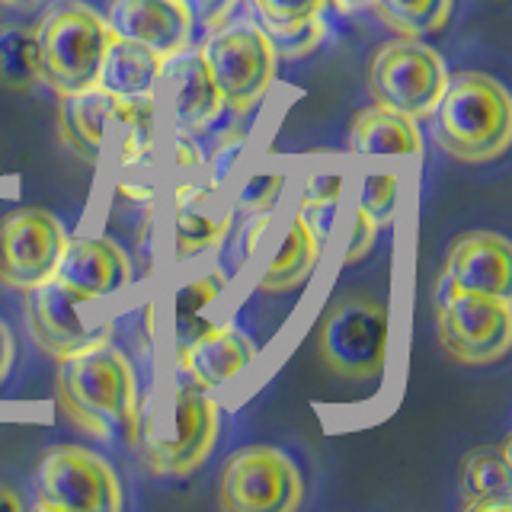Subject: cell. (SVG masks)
I'll return each instance as SVG.
<instances>
[{
    "instance_id": "obj_1",
    "label": "cell",
    "mask_w": 512,
    "mask_h": 512,
    "mask_svg": "<svg viewBox=\"0 0 512 512\" xmlns=\"http://www.w3.org/2000/svg\"><path fill=\"white\" fill-rule=\"evenodd\" d=\"M58 362L55 397L71 426L106 445H135L141 429L138 375L125 352L100 343Z\"/></svg>"
},
{
    "instance_id": "obj_2",
    "label": "cell",
    "mask_w": 512,
    "mask_h": 512,
    "mask_svg": "<svg viewBox=\"0 0 512 512\" xmlns=\"http://www.w3.org/2000/svg\"><path fill=\"white\" fill-rule=\"evenodd\" d=\"M432 116L442 151L461 164H487L503 157L512 141V100L490 74H448Z\"/></svg>"
},
{
    "instance_id": "obj_3",
    "label": "cell",
    "mask_w": 512,
    "mask_h": 512,
    "mask_svg": "<svg viewBox=\"0 0 512 512\" xmlns=\"http://www.w3.org/2000/svg\"><path fill=\"white\" fill-rule=\"evenodd\" d=\"M144 464L160 477H186L212 455L218 442V404L199 384L176 381L151 423L138 429Z\"/></svg>"
},
{
    "instance_id": "obj_4",
    "label": "cell",
    "mask_w": 512,
    "mask_h": 512,
    "mask_svg": "<svg viewBox=\"0 0 512 512\" xmlns=\"http://www.w3.org/2000/svg\"><path fill=\"white\" fill-rule=\"evenodd\" d=\"M36 39L42 80L58 96L96 87L112 32L93 7H87L84 0H61L42 16Z\"/></svg>"
},
{
    "instance_id": "obj_5",
    "label": "cell",
    "mask_w": 512,
    "mask_h": 512,
    "mask_svg": "<svg viewBox=\"0 0 512 512\" xmlns=\"http://www.w3.org/2000/svg\"><path fill=\"white\" fill-rule=\"evenodd\" d=\"M320 356L346 381L378 378L388 365L391 317L388 308L365 295H343L320 320Z\"/></svg>"
},
{
    "instance_id": "obj_6",
    "label": "cell",
    "mask_w": 512,
    "mask_h": 512,
    "mask_svg": "<svg viewBox=\"0 0 512 512\" xmlns=\"http://www.w3.org/2000/svg\"><path fill=\"white\" fill-rule=\"evenodd\" d=\"M199 52L221 90L224 109L247 116L263 103L266 90L272 87V77H276L279 58L260 26L221 23L218 29H212V36Z\"/></svg>"
},
{
    "instance_id": "obj_7",
    "label": "cell",
    "mask_w": 512,
    "mask_h": 512,
    "mask_svg": "<svg viewBox=\"0 0 512 512\" xmlns=\"http://www.w3.org/2000/svg\"><path fill=\"white\" fill-rule=\"evenodd\" d=\"M125 503L112 464L84 445H55L39 458L36 506L45 512H119Z\"/></svg>"
},
{
    "instance_id": "obj_8",
    "label": "cell",
    "mask_w": 512,
    "mask_h": 512,
    "mask_svg": "<svg viewBox=\"0 0 512 512\" xmlns=\"http://www.w3.org/2000/svg\"><path fill=\"white\" fill-rule=\"evenodd\" d=\"M448 68L436 48L420 39L400 36L375 48L368 64V87L378 106L404 112L410 119H426L445 90Z\"/></svg>"
},
{
    "instance_id": "obj_9",
    "label": "cell",
    "mask_w": 512,
    "mask_h": 512,
    "mask_svg": "<svg viewBox=\"0 0 512 512\" xmlns=\"http://www.w3.org/2000/svg\"><path fill=\"white\" fill-rule=\"evenodd\" d=\"M218 503L231 512H295L304 503V477L276 445H247L221 468Z\"/></svg>"
},
{
    "instance_id": "obj_10",
    "label": "cell",
    "mask_w": 512,
    "mask_h": 512,
    "mask_svg": "<svg viewBox=\"0 0 512 512\" xmlns=\"http://www.w3.org/2000/svg\"><path fill=\"white\" fill-rule=\"evenodd\" d=\"M436 333L442 349L461 365L500 362L512 346L509 298L455 292L436 298Z\"/></svg>"
},
{
    "instance_id": "obj_11",
    "label": "cell",
    "mask_w": 512,
    "mask_h": 512,
    "mask_svg": "<svg viewBox=\"0 0 512 512\" xmlns=\"http://www.w3.org/2000/svg\"><path fill=\"white\" fill-rule=\"evenodd\" d=\"M68 244L64 224L45 208H20L0 221V282L29 292L55 276Z\"/></svg>"
},
{
    "instance_id": "obj_12",
    "label": "cell",
    "mask_w": 512,
    "mask_h": 512,
    "mask_svg": "<svg viewBox=\"0 0 512 512\" xmlns=\"http://www.w3.org/2000/svg\"><path fill=\"white\" fill-rule=\"evenodd\" d=\"M87 298L74 295L58 279H48L26 292V324L32 340L52 359L74 356L90 346L112 340V320L106 324H87L84 308Z\"/></svg>"
},
{
    "instance_id": "obj_13",
    "label": "cell",
    "mask_w": 512,
    "mask_h": 512,
    "mask_svg": "<svg viewBox=\"0 0 512 512\" xmlns=\"http://www.w3.org/2000/svg\"><path fill=\"white\" fill-rule=\"evenodd\" d=\"M106 26L116 39L151 48L164 61L192 42V16L180 0H109Z\"/></svg>"
},
{
    "instance_id": "obj_14",
    "label": "cell",
    "mask_w": 512,
    "mask_h": 512,
    "mask_svg": "<svg viewBox=\"0 0 512 512\" xmlns=\"http://www.w3.org/2000/svg\"><path fill=\"white\" fill-rule=\"evenodd\" d=\"M52 279L87 301L109 298L132 282V260L109 237H68Z\"/></svg>"
},
{
    "instance_id": "obj_15",
    "label": "cell",
    "mask_w": 512,
    "mask_h": 512,
    "mask_svg": "<svg viewBox=\"0 0 512 512\" xmlns=\"http://www.w3.org/2000/svg\"><path fill=\"white\" fill-rule=\"evenodd\" d=\"M167 77V106H170V122L176 132L186 135H202L208 132L224 112L221 90L215 77L208 74V64L202 52H180L164 64Z\"/></svg>"
},
{
    "instance_id": "obj_16",
    "label": "cell",
    "mask_w": 512,
    "mask_h": 512,
    "mask_svg": "<svg viewBox=\"0 0 512 512\" xmlns=\"http://www.w3.org/2000/svg\"><path fill=\"white\" fill-rule=\"evenodd\" d=\"M445 276L458 292L509 298L512 288V247L503 234L471 231L458 237L445 260Z\"/></svg>"
},
{
    "instance_id": "obj_17",
    "label": "cell",
    "mask_w": 512,
    "mask_h": 512,
    "mask_svg": "<svg viewBox=\"0 0 512 512\" xmlns=\"http://www.w3.org/2000/svg\"><path fill=\"white\" fill-rule=\"evenodd\" d=\"M122 116V100L106 93L103 87H87L74 93H61L58 103V135L68 148L96 164L109 141V132Z\"/></svg>"
},
{
    "instance_id": "obj_18",
    "label": "cell",
    "mask_w": 512,
    "mask_h": 512,
    "mask_svg": "<svg viewBox=\"0 0 512 512\" xmlns=\"http://www.w3.org/2000/svg\"><path fill=\"white\" fill-rule=\"evenodd\" d=\"M256 359V346L247 333H240L237 327H208L196 343H192L176 365L192 378V384H199L202 391H215L221 384H228L237 378L244 368Z\"/></svg>"
},
{
    "instance_id": "obj_19",
    "label": "cell",
    "mask_w": 512,
    "mask_h": 512,
    "mask_svg": "<svg viewBox=\"0 0 512 512\" xmlns=\"http://www.w3.org/2000/svg\"><path fill=\"white\" fill-rule=\"evenodd\" d=\"M215 189L199 183H180L173 192V256L186 263L205 250H215L231 231V212L215 215L208 208Z\"/></svg>"
},
{
    "instance_id": "obj_20",
    "label": "cell",
    "mask_w": 512,
    "mask_h": 512,
    "mask_svg": "<svg viewBox=\"0 0 512 512\" xmlns=\"http://www.w3.org/2000/svg\"><path fill=\"white\" fill-rule=\"evenodd\" d=\"M164 64L167 61L154 55L151 48L112 36L96 87L119 96V100H154L160 80H164Z\"/></svg>"
},
{
    "instance_id": "obj_21",
    "label": "cell",
    "mask_w": 512,
    "mask_h": 512,
    "mask_svg": "<svg viewBox=\"0 0 512 512\" xmlns=\"http://www.w3.org/2000/svg\"><path fill=\"white\" fill-rule=\"evenodd\" d=\"M461 506L468 512H509L512 509V471L509 442L500 448L484 445L461 464Z\"/></svg>"
},
{
    "instance_id": "obj_22",
    "label": "cell",
    "mask_w": 512,
    "mask_h": 512,
    "mask_svg": "<svg viewBox=\"0 0 512 512\" xmlns=\"http://www.w3.org/2000/svg\"><path fill=\"white\" fill-rule=\"evenodd\" d=\"M349 151L365 157H413L423 151V138L416 119L388 106H372L359 112L356 122H352Z\"/></svg>"
},
{
    "instance_id": "obj_23",
    "label": "cell",
    "mask_w": 512,
    "mask_h": 512,
    "mask_svg": "<svg viewBox=\"0 0 512 512\" xmlns=\"http://www.w3.org/2000/svg\"><path fill=\"white\" fill-rule=\"evenodd\" d=\"M320 256V240L311 231V224L301 215L292 218L288 231L282 237V244L276 250V256L269 260L260 288L263 292H288V288H298L301 282L311 279V272L317 266Z\"/></svg>"
},
{
    "instance_id": "obj_24",
    "label": "cell",
    "mask_w": 512,
    "mask_h": 512,
    "mask_svg": "<svg viewBox=\"0 0 512 512\" xmlns=\"http://www.w3.org/2000/svg\"><path fill=\"white\" fill-rule=\"evenodd\" d=\"M224 272L221 269H212L205 272V276L192 279L189 285H183L180 292H176V301H173V320H176V359L183 356V352L199 340V336L215 327L202 320V311L212 304L221 292H224Z\"/></svg>"
},
{
    "instance_id": "obj_25",
    "label": "cell",
    "mask_w": 512,
    "mask_h": 512,
    "mask_svg": "<svg viewBox=\"0 0 512 512\" xmlns=\"http://www.w3.org/2000/svg\"><path fill=\"white\" fill-rule=\"evenodd\" d=\"M42 80V55L36 29L10 26L0 32V84L13 90H32Z\"/></svg>"
},
{
    "instance_id": "obj_26",
    "label": "cell",
    "mask_w": 512,
    "mask_h": 512,
    "mask_svg": "<svg viewBox=\"0 0 512 512\" xmlns=\"http://www.w3.org/2000/svg\"><path fill=\"white\" fill-rule=\"evenodd\" d=\"M378 20L397 36L420 39L426 32H439L452 13V0H372Z\"/></svg>"
},
{
    "instance_id": "obj_27",
    "label": "cell",
    "mask_w": 512,
    "mask_h": 512,
    "mask_svg": "<svg viewBox=\"0 0 512 512\" xmlns=\"http://www.w3.org/2000/svg\"><path fill=\"white\" fill-rule=\"evenodd\" d=\"M119 128V164L122 167H144L151 164L154 138H157V112L154 100H122Z\"/></svg>"
},
{
    "instance_id": "obj_28",
    "label": "cell",
    "mask_w": 512,
    "mask_h": 512,
    "mask_svg": "<svg viewBox=\"0 0 512 512\" xmlns=\"http://www.w3.org/2000/svg\"><path fill=\"white\" fill-rule=\"evenodd\" d=\"M340 199H343V173L340 170H320L304 183L301 199H298V215L311 224L317 240L327 237L330 221L336 215V208H340Z\"/></svg>"
},
{
    "instance_id": "obj_29",
    "label": "cell",
    "mask_w": 512,
    "mask_h": 512,
    "mask_svg": "<svg viewBox=\"0 0 512 512\" xmlns=\"http://www.w3.org/2000/svg\"><path fill=\"white\" fill-rule=\"evenodd\" d=\"M266 32V39L272 42V48H276V58H304L311 55L314 48L324 42L327 36V26L320 16H311V20L304 23H288V26H260Z\"/></svg>"
},
{
    "instance_id": "obj_30",
    "label": "cell",
    "mask_w": 512,
    "mask_h": 512,
    "mask_svg": "<svg viewBox=\"0 0 512 512\" xmlns=\"http://www.w3.org/2000/svg\"><path fill=\"white\" fill-rule=\"evenodd\" d=\"M394 202H397V176L391 170L368 173L365 183H362L359 208L378 224V228H381V224H391V218H394Z\"/></svg>"
},
{
    "instance_id": "obj_31",
    "label": "cell",
    "mask_w": 512,
    "mask_h": 512,
    "mask_svg": "<svg viewBox=\"0 0 512 512\" xmlns=\"http://www.w3.org/2000/svg\"><path fill=\"white\" fill-rule=\"evenodd\" d=\"M285 189V173L279 170H266V173H253L244 183L237 196V208L244 215H260V212H272Z\"/></svg>"
},
{
    "instance_id": "obj_32",
    "label": "cell",
    "mask_w": 512,
    "mask_h": 512,
    "mask_svg": "<svg viewBox=\"0 0 512 512\" xmlns=\"http://www.w3.org/2000/svg\"><path fill=\"white\" fill-rule=\"evenodd\" d=\"M330 0H253V10L260 16V26H288L320 16Z\"/></svg>"
},
{
    "instance_id": "obj_33",
    "label": "cell",
    "mask_w": 512,
    "mask_h": 512,
    "mask_svg": "<svg viewBox=\"0 0 512 512\" xmlns=\"http://www.w3.org/2000/svg\"><path fill=\"white\" fill-rule=\"evenodd\" d=\"M244 144H247V132H244V128H231V132H224V138L218 141L215 154L208 157V173H212V189L224 186V180H228L231 170L237 167L240 154H244Z\"/></svg>"
},
{
    "instance_id": "obj_34",
    "label": "cell",
    "mask_w": 512,
    "mask_h": 512,
    "mask_svg": "<svg viewBox=\"0 0 512 512\" xmlns=\"http://www.w3.org/2000/svg\"><path fill=\"white\" fill-rule=\"evenodd\" d=\"M186 13L192 16V26L202 29H218L221 23H228V16L240 0H180Z\"/></svg>"
},
{
    "instance_id": "obj_35",
    "label": "cell",
    "mask_w": 512,
    "mask_h": 512,
    "mask_svg": "<svg viewBox=\"0 0 512 512\" xmlns=\"http://www.w3.org/2000/svg\"><path fill=\"white\" fill-rule=\"evenodd\" d=\"M375 231L378 224L368 218L362 208H356V215H352V224H349V247H346V263H359L362 256L372 250L375 244Z\"/></svg>"
},
{
    "instance_id": "obj_36",
    "label": "cell",
    "mask_w": 512,
    "mask_h": 512,
    "mask_svg": "<svg viewBox=\"0 0 512 512\" xmlns=\"http://www.w3.org/2000/svg\"><path fill=\"white\" fill-rule=\"evenodd\" d=\"M196 135H186V132H176V141H173V164L180 170H196L205 164V157L199 151V144L192 141Z\"/></svg>"
},
{
    "instance_id": "obj_37",
    "label": "cell",
    "mask_w": 512,
    "mask_h": 512,
    "mask_svg": "<svg viewBox=\"0 0 512 512\" xmlns=\"http://www.w3.org/2000/svg\"><path fill=\"white\" fill-rule=\"evenodd\" d=\"M269 218H272V212H260V215H250V221L240 228V234H237V244H240V256H250L253 253V247L260 244V237H263V231L269 228Z\"/></svg>"
},
{
    "instance_id": "obj_38",
    "label": "cell",
    "mask_w": 512,
    "mask_h": 512,
    "mask_svg": "<svg viewBox=\"0 0 512 512\" xmlns=\"http://www.w3.org/2000/svg\"><path fill=\"white\" fill-rule=\"evenodd\" d=\"M10 365H13V333L4 320H0V384L7 381Z\"/></svg>"
},
{
    "instance_id": "obj_39",
    "label": "cell",
    "mask_w": 512,
    "mask_h": 512,
    "mask_svg": "<svg viewBox=\"0 0 512 512\" xmlns=\"http://www.w3.org/2000/svg\"><path fill=\"white\" fill-rule=\"evenodd\" d=\"M116 192H119V199L132 202V205H151V202H154V189H148V186L119 183V186H116Z\"/></svg>"
},
{
    "instance_id": "obj_40",
    "label": "cell",
    "mask_w": 512,
    "mask_h": 512,
    "mask_svg": "<svg viewBox=\"0 0 512 512\" xmlns=\"http://www.w3.org/2000/svg\"><path fill=\"white\" fill-rule=\"evenodd\" d=\"M0 509H23V500H20V493H16L13 487L7 484H0Z\"/></svg>"
},
{
    "instance_id": "obj_41",
    "label": "cell",
    "mask_w": 512,
    "mask_h": 512,
    "mask_svg": "<svg viewBox=\"0 0 512 512\" xmlns=\"http://www.w3.org/2000/svg\"><path fill=\"white\" fill-rule=\"evenodd\" d=\"M330 4H336V7L346 10V13H356V10L372 7V0H330Z\"/></svg>"
},
{
    "instance_id": "obj_42",
    "label": "cell",
    "mask_w": 512,
    "mask_h": 512,
    "mask_svg": "<svg viewBox=\"0 0 512 512\" xmlns=\"http://www.w3.org/2000/svg\"><path fill=\"white\" fill-rule=\"evenodd\" d=\"M39 4V0H0V7H32Z\"/></svg>"
}]
</instances>
